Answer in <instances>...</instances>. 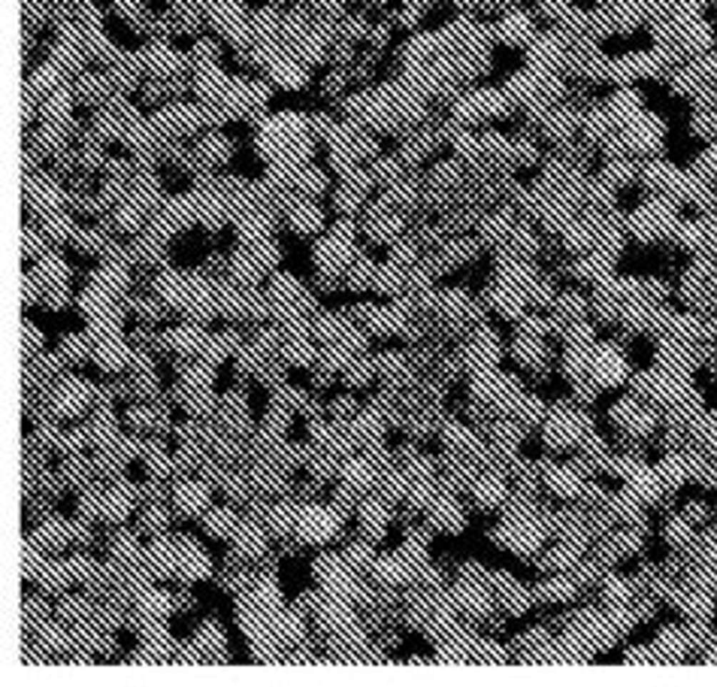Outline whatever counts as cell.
<instances>
[{
	"label": "cell",
	"mask_w": 717,
	"mask_h": 687,
	"mask_svg": "<svg viewBox=\"0 0 717 687\" xmlns=\"http://www.w3.org/2000/svg\"><path fill=\"white\" fill-rule=\"evenodd\" d=\"M294 530H297L300 539H306V542H327L330 536H336V530H339V512L336 508H324V506H303Z\"/></svg>",
	"instance_id": "6da1fadb"
},
{
	"label": "cell",
	"mask_w": 717,
	"mask_h": 687,
	"mask_svg": "<svg viewBox=\"0 0 717 687\" xmlns=\"http://www.w3.org/2000/svg\"><path fill=\"white\" fill-rule=\"evenodd\" d=\"M94 397V385L82 378H67L55 393V412L58 415H79L82 406Z\"/></svg>",
	"instance_id": "7a4b0ae2"
},
{
	"label": "cell",
	"mask_w": 717,
	"mask_h": 687,
	"mask_svg": "<svg viewBox=\"0 0 717 687\" xmlns=\"http://www.w3.org/2000/svg\"><path fill=\"white\" fill-rule=\"evenodd\" d=\"M266 70H270V76H273V79H276L281 88H303L306 82H309L306 64H300L291 52H285L281 58H276Z\"/></svg>",
	"instance_id": "3957f363"
},
{
	"label": "cell",
	"mask_w": 717,
	"mask_h": 687,
	"mask_svg": "<svg viewBox=\"0 0 717 687\" xmlns=\"http://www.w3.org/2000/svg\"><path fill=\"white\" fill-rule=\"evenodd\" d=\"M591 370H593L599 385H614V381H621L626 376V363H623V358L614 348H599L593 354Z\"/></svg>",
	"instance_id": "277c9868"
},
{
	"label": "cell",
	"mask_w": 717,
	"mask_h": 687,
	"mask_svg": "<svg viewBox=\"0 0 717 687\" xmlns=\"http://www.w3.org/2000/svg\"><path fill=\"white\" fill-rule=\"evenodd\" d=\"M288 224H291L297 234H315V231H321L324 219H321V209H318L315 203H309V200H294L291 206H288Z\"/></svg>",
	"instance_id": "5b68a950"
},
{
	"label": "cell",
	"mask_w": 717,
	"mask_h": 687,
	"mask_svg": "<svg viewBox=\"0 0 717 687\" xmlns=\"http://www.w3.org/2000/svg\"><path fill=\"white\" fill-rule=\"evenodd\" d=\"M73 94L82 100V104H104L106 97H112V82L109 76H97V73H82L76 79Z\"/></svg>",
	"instance_id": "8992f818"
},
{
	"label": "cell",
	"mask_w": 717,
	"mask_h": 687,
	"mask_svg": "<svg viewBox=\"0 0 717 687\" xmlns=\"http://www.w3.org/2000/svg\"><path fill=\"white\" fill-rule=\"evenodd\" d=\"M31 273L36 276V282H40L43 291H46V288H52V285H67L70 266L64 264V258H58V254H40V258H36V266H34Z\"/></svg>",
	"instance_id": "52a82bcc"
},
{
	"label": "cell",
	"mask_w": 717,
	"mask_h": 687,
	"mask_svg": "<svg viewBox=\"0 0 717 687\" xmlns=\"http://www.w3.org/2000/svg\"><path fill=\"white\" fill-rule=\"evenodd\" d=\"M176 569L182 572L185 578H203V576H209V561H206V554H203L194 542H182V545H179Z\"/></svg>",
	"instance_id": "ba28073f"
},
{
	"label": "cell",
	"mask_w": 717,
	"mask_h": 687,
	"mask_svg": "<svg viewBox=\"0 0 717 687\" xmlns=\"http://www.w3.org/2000/svg\"><path fill=\"white\" fill-rule=\"evenodd\" d=\"M166 346H173L176 351H185V354H194V351H203V346H206V336H203L200 324H185V327H176L166 334Z\"/></svg>",
	"instance_id": "9c48e42d"
},
{
	"label": "cell",
	"mask_w": 717,
	"mask_h": 687,
	"mask_svg": "<svg viewBox=\"0 0 717 687\" xmlns=\"http://www.w3.org/2000/svg\"><path fill=\"white\" fill-rule=\"evenodd\" d=\"M94 361L104 366V370H121V366H124L127 361H134V358H131V351H127V346H124L121 336H119V339L97 342V346H94Z\"/></svg>",
	"instance_id": "30bf717a"
},
{
	"label": "cell",
	"mask_w": 717,
	"mask_h": 687,
	"mask_svg": "<svg viewBox=\"0 0 717 687\" xmlns=\"http://www.w3.org/2000/svg\"><path fill=\"white\" fill-rule=\"evenodd\" d=\"M85 430H88V439L97 442L100 448H112V445L119 442V427H115V418L106 409H100Z\"/></svg>",
	"instance_id": "8fae6325"
},
{
	"label": "cell",
	"mask_w": 717,
	"mask_h": 687,
	"mask_svg": "<svg viewBox=\"0 0 717 687\" xmlns=\"http://www.w3.org/2000/svg\"><path fill=\"white\" fill-rule=\"evenodd\" d=\"M170 608H173L170 593H164V591H158V588H146L143 593H136V612H139V615H146V618H164V615H170Z\"/></svg>",
	"instance_id": "7c38bea8"
},
{
	"label": "cell",
	"mask_w": 717,
	"mask_h": 687,
	"mask_svg": "<svg viewBox=\"0 0 717 687\" xmlns=\"http://www.w3.org/2000/svg\"><path fill=\"white\" fill-rule=\"evenodd\" d=\"M209 500L206 485H197V481H185V485L176 488V506L182 508L185 515H197Z\"/></svg>",
	"instance_id": "4fadbf2b"
},
{
	"label": "cell",
	"mask_w": 717,
	"mask_h": 687,
	"mask_svg": "<svg viewBox=\"0 0 717 687\" xmlns=\"http://www.w3.org/2000/svg\"><path fill=\"white\" fill-rule=\"evenodd\" d=\"M230 151H234V146H230L227 136H221V134H209V136L197 146V155H200V161L206 164V167L224 164V161L230 158Z\"/></svg>",
	"instance_id": "5bb4252c"
},
{
	"label": "cell",
	"mask_w": 717,
	"mask_h": 687,
	"mask_svg": "<svg viewBox=\"0 0 717 687\" xmlns=\"http://www.w3.org/2000/svg\"><path fill=\"white\" fill-rule=\"evenodd\" d=\"M270 627H273V636H276V639H281V642H297L300 633H303V621H300V615H291V612H273Z\"/></svg>",
	"instance_id": "9a60e30c"
},
{
	"label": "cell",
	"mask_w": 717,
	"mask_h": 687,
	"mask_svg": "<svg viewBox=\"0 0 717 687\" xmlns=\"http://www.w3.org/2000/svg\"><path fill=\"white\" fill-rule=\"evenodd\" d=\"M67 539H73V527L64 524V521H49V524H43L34 536V542L43 545V548H58V545H64Z\"/></svg>",
	"instance_id": "2e32d148"
},
{
	"label": "cell",
	"mask_w": 717,
	"mask_h": 687,
	"mask_svg": "<svg viewBox=\"0 0 717 687\" xmlns=\"http://www.w3.org/2000/svg\"><path fill=\"white\" fill-rule=\"evenodd\" d=\"M43 234L52 239V243H64V239H73L76 224L67 212H52L43 219Z\"/></svg>",
	"instance_id": "e0dca14e"
},
{
	"label": "cell",
	"mask_w": 717,
	"mask_h": 687,
	"mask_svg": "<svg viewBox=\"0 0 717 687\" xmlns=\"http://www.w3.org/2000/svg\"><path fill=\"white\" fill-rule=\"evenodd\" d=\"M106 243H109V234L106 231H100V227H76V234H73V246L79 249V251H85V254H100L106 249Z\"/></svg>",
	"instance_id": "ac0fdd59"
},
{
	"label": "cell",
	"mask_w": 717,
	"mask_h": 687,
	"mask_svg": "<svg viewBox=\"0 0 717 687\" xmlns=\"http://www.w3.org/2000/svg\"><path fill=\"white\" fill-rule=\"evenodd\" d=\"M146 209L143 206H136V203H131V200H124L119 209H115V215H112V221H115V227L119 231H127V234H134V231H139V227L146 224Z\"/></svg>",
	"instance_id": "d6986e66"
},
{
	"label": "cell",
	"mask_w": 717,
	"mask_h": 687,
	"mask_svg": "<svg viewBox=\"0 0 717 687\" xmlns=\"http://www.w3.org/2000/svg\"><path fill=\"white\" fill-rule=\"evenodd\" d=\"M236 548L242 554H249V557H258L264 551V533H261V527L251 524V521H249V524H242L236 530Z\"/></svg>",
	"instance_id": "ffe728a7"
},
{
	"label": "cell",
	"mask_w": 717,
	"mask_h": 687,
	"mask_svg": "<svg viewBox=\"0 0 717 687\" xmlns=\"http://www.w3.org/2000/svg\"><path fill=\"white\" fill-rule=\"evenodd\" d=\"M281 354H285L288 363H297V366H309L315 361V348L309 346V339H306V336L288 339L285 346H281Z\"/></svg>",
	"instance_id": "44dd1931"
},
{
	"label": "cell",
	"mask_w": 717,
	"mask_h": 687,
	"mask_svg": "<svg viewBox=\"0 0 717 687\" xmlns=\"http://www.w3.org/2000/svg\"><path fill=\"white\" fill-rule=\"evenodd\" d=\"M361 521H363V527H366L369 536H381V527H385V521H388V508H385V503H378V500H366V503H363V508H361Z\"/></svg>",
	"instance_id": "7402d4cb"
},
{
	"label": "cell",
	"mask_w": 717,
	"mask_h": 687,
	"mask_svg": "<svg viewBox=\"0 0 717 687\" xmlns=\"http://www.w3.org/2000/svg\"><path fill=\"white\" fill-rule=\"evenodd\" d=\"M36 578H40L43 588H46V591H52V593H55V591H64V588H67V584L73 581L67 563H46V566L40 569V576H36Z\"/></svg>",
	"instance_id": "603a6c76"
},
{
	"label": "cell",
	"mask_w": 717,
	"mask_h": 687,
	"mask_svg": "<svg viewBox=\"0 0 717 687\" xmlns=\"http://www.w3.org/2000/svg\"><path fill=\"white\" fill-rule=\"evenodd\" d=\"M294 188H297L300 194H306V197H318L327 188V176L321 170H315V167H303L297 173V182H294Z\"/></svg>",
	"instance_id": "cb8c5ba5"
},
{
	"label": "cell",
	"mask_w": 717,
	"mask_h": 687,
	"mask_svg": "<svg viewBox=\"0 0 717 687\" xmlns=\"http://www.w3.org/2000/svg\"><path fill=\"white\" fill-rule=\"evenodd\" d=\"M342 478L351 491L354 488H369V481H373V463L369 461H349L342 466Z\"/></svg>",
	"instance_id": "d4e9b609"
},
{
	"label": "cell",
	"mask_w": 717,
	"mask_h": 687,
	"mask_svg": "<svg viewBox=\"0 0 717 687\" xmlns=\"http://www.w3.org/2000/svg\"><path fill=\"white\" fill-rule=\"evenodd\" d=\"M91 346H94V339L91 336H79V334H73V336H64V342H61V358L64 361H85L88 358V351H91Z\"/></svg>",
	"instance_id": "484cf974"
},
{
	"label": "cell",
	"mask_w": 717,
	"mask_h": 687,
	"mask_svg": "<svg viewBox=\"0 0 717 687\" xmlns=\"http://www.w3.org/2000/svg\"><path fill=\"white\" fill-rule=\"evenodd\" d=\"M131 500H134V497H127L124 491L112 488V491L106 493V500H104V518H109V521H124V518H127V508H131Z\"/></svg>",
	"instance_id": "4316f807"
},
{
	"label": "cell",
	"mask_w": 717,
	"mask_h": 687,
	"mask_svg": "<svg viewBox=\"0 0 717 687\" xmlns=\"http://www.w3.org/2000/svg\"><path fill=\"white\" fill-rule=\"evenodd\" d=\"M236 527V518L230 508H212V512L206 515V530L212 533V536H230Z\"/></svg>",
	"instance_id": "83f0119b"
},
{
	"label": "cell",
	"mask_w": 717,
	"mask_h": 687,
	"mask_svg": "<svg viewBox=\"0 0 717 687\" xmlns=\"http://www.w3.org/2000/svg\"><path fill=\"white\" fill-rule=\"evenodd\" d=\"M433 521H436V524H442V527H451V530H460V527H463L460 508H457L454 503H448V500H442V503L433 506Z\"/></svg>",
	"instance_id": "f1b7e54d"
},
{
	"label": "cell",
	"mask_w": 717,
	"mask_h": 687,
	"mask_svg": "<svg viewBox=\"0 0 717 687\" xmlns=\"http://www.w3.org/2000/svg\"><path fill=\"white\" fill-rule=\"evenodd\" d=\"M197 648L203 654H212V651H221L224 648V636L219 630V624H203L200 636H197Z\"/></svg>",
	"instance_id": "f546056e"
},
{
	"label": "cell",
	"mask_w": 717,
	"mask_h": 687,
	"mask_svg": "<svg viewBox=\"0 0 717 687\" xmlns=\"http://www.w3.org/2000/svg\"><path fill=\"white\" fill-rule=\"evenodd\" d=\"M219 43H212V40H200L194 49H191V64H194V67L200 70V67H209V64H215V61H219Z\"/></svg>",
	"instance_id": "4dcf8cb0"
},
{
	"label": "cell",
	"mask_w": 717,
	"mask_h": 687,
	"mask_svg": "<svg viewBox=\"0 0 717 687\" xmlns=\"http://www.w3.org/2000/svg\"><path fill=\"white\" fill-rule=\"evenodd\" d=\"M297 515H300V508L291 506V503H281V506L270 508V521H273L276 530H294L297 527Z\"/></svg>",
	"instance_id": "1f68e13d"
},
{
	"label": "cell",
	"mask_w": 717,
	"mask_h": 687,
	"mask_svg": "<svg viewBox=\"0 0 717 687\" xmlns=\"http://www.w3.org/2000/svg\"><path fill=\"white\" fill-rule=\"evenodd\" d=\"M88 615H91V603L82 600V596H70V600L61 603V618H67V621H85Z\"/></svg>",
	"instance_id": "d6a6232c"
},
{
	"label": "cell",
	"mask_w": 717,
	"mask_h": 687,
	"mask_svg": "<svg viewBox=\"0 0 717 687\" xmlns=\"http://www.w3.org/2000/svg\"><path fill=\"white\" fill-rule=\"evenodd\" d=\"M239 370L242 373H261L264 370V351L254 346H246V348H239Z\"/></svg>",
	"instance_id": "836d02e7"
},
{
	"label": "cell",
	"mask_w": 717,
	"mask_h": 687,
	"mask_svg": "<svg viewBox=\"0 0 717 687\" xmlns=\"http://www.w3.org/2000/svg\"><path fill=\"white\" fill-rule=\"evenodd\" d=\"M476 497H478V503H484V506L499 503V500H503V481H496V478L478 481V485H476Z\"/></svg>",
	"instance_id": "e575fe53"
},
{
	"label": "cell",
	"mask_w": 717,
	"mask_h": 687,
	"mask_svg": "<svg viewBox=\"0 0 717 687\" xmlns=\"http://www.w3.org/2000/svg\"><path fill=\"white\" fill-rule=\"evenodd\" d=\"M104 500H106V493H100V491L82 493V500H79V515H82V518L104 515Z\"/></svg>",
	"instance_id": "d590c367"
},
{
	"label": "cell",
	"mask_w": 717,
	"mask_h": 687,
	"mask_svg": "<svg viewBox=\"0 0 717 687\" xmlns=\"http://www.w3.org/2000/svg\"><path fill=\"white\" fill-rule=\"evenodd\" d=\"M551 488L560 493V497H572V493H578V478H575L569 469H557V473L551 476Z\"/></svg>",
	"instance_id": "8d00e7d4"
},
{
	"label": "cell",
	"mask_w": 717,
	"mask_h": 687,
	"mask_svg": "<svg viewBox=\"0 0 717 687\" xmlns=\"http://www.w3.org/2000/svg\"><path fill=\"white\" fill-rule=\"evenodd\" d=\"M24 258H36V254H43V249H46V234L40 231V234H36L34 231V227H24Z\"/></svg>",
	"instance_id": "74e56055"
},
{
	"label": "cell",
	"mask_w": 717,
	"mask_h": 687,
	"mask_svg": "<svg viewBox=\"0 0 717 687\" xmlns=\"http://www.w3.org/2000/svg\"><path fill=\"white\" fill-rule=\"evenodd\" d=\"M67 569H70V576L73 578H79V581H88L97 572V566L88 561V557H82V554H76V557H70L67 561Z\"/></svg>",
	"instance_id": "f35d334b"
},
{
	"label": "cell",
	"mask_w": 717,
	"mask_h": 687,
	"mask_svg": "<svg viewBox=\"0 0 717 687\" xmlns=\"http://www.w3.org/2000/svg\"><path fill=\"white\" fill-rule=\"evenodd\" d=\"M369 376H373V366L366 361H351L349 373H345V381H349V385H366Z\"/></svg>",
	"instance_id": "ab89813d"
},
{
	"label": "cell",
	"mask_w": 717,
	"mask_h": 687,
	"mask_svg": "<svg viewBox=\"0 0 717 687\" xmlns=\"http://www.w3.org/2000/svg\"><path fill=\"white\" fill-rule=\"evenodd\" d=\"M36 627H40V624H36ZM40 642L46 648H64V645H67V636H64V630L55 627V624H43L40 627Z\"/></svg>",
	"instance_id": "60d3db41"
},
{
	"label": "cell",
	"mask_w": 717,
	"mask_h": 687,
	"mask_svg": "<svg viewBox=\"0 0 717 687\" xmlns=\"http://www.w3.org/2000/svg\"><path fill=\"white\" fill-rule=\"evenodd\" d=\"M276 403L285 406V409H300V406H306V393L300 388H281L276 393Z\"/></svg>",
	"instance_id": "b9f144b4"
},
{
	"label": "cell",
	"mask_w": 717,
	"mask_h": 687,
	"mask_svg": "<svg viewBox=\"0 0 717 687\" xmlns=\"http://www.w3.org/2000/svg\"><path fill=\"white\" fill-rule=\"evenodd\" d=\"M572 581H566V578H557V581H548L545 588H542V593L548 596V600H566V596H572Z\"/></svg>",
	"instance_id": "7bdbcfd3"
},
{
	"label": "cell",
	"mask_w": 717,
	"mask_h": 687,
	"mask_svg": "<svg viewBox=\"0 0 717 687\" xmlns=\"http://www.w3.org/2000/svg\"><path fill=\"white\" fill-rule=\"evenodd\" d=\"M254 346L264 354H273L276 348H281V330H264V334H258V339H254Z\"/></svg>",
	"instance_id": "ee69618b"
},
{
	"label": "cell",
	"mask_w": 717,
	"mask_h": 687,
	"mask_svg": "<svg viewBox=\"0 0 717 687\" xmlns=\"http://www.w3.org/2000/svg\"><path fill=\"white\" fill-rule=\"evenodd\" d=\"M131 306L136 309V315H139V318H146V321H158V318H161V306H158V303H155V300H146V297H136V300L131 303Z\"/></svg>",
	"instance_id": "f6af8a7d"
},
{
	"label": "cell",
	"mask_w": 717,
	"mask_h": 687,
	"mask_svg": "<svg viewBox=\"0 0 717 687\" xmlns=\"http://www.w3.org/2000/svg\"><path fill=\"white\" fill-rule=\"evenodd\" d=\"M369 557H373V551L366 548V545H351L349 551H345V566H369Z\"/></svg>",
	"instance_id": "bcb514c9"
},
{
	"label": "cell",
	"mask_w": 717,
	"mask_h": 687,
	"mask_svg": "<svg viewBox=\"0 0 717 687\" xmlns=\"http://www.w3.org/2000/svg\"><path fill=\"white\" fill-rule=\"evenodd\" d=\"M43 303H46V306H52V309L67 306V285H52V288H46V291H43Z\"/></svg>",
	"instance_id": "7dc6e473"
},
{
	"label": "cell",
	"mask_w": 717,
	"mask_h": 687,
	"mask_svg": "<svg viewBox=\"0 0 717 687\" xmlns=\"http://www.w3.org/2000/svg\"><path fill=\"white\" fill-rule=\"evenodd\" d=\"M21 334H24V342H21V346H24V354H31L34 348H40V346H43V334H40V330H36L31 321H24Z\"/></svg>",
	"instance_id": "c3c4849f"
},
{
	"label": "cell",
	"mask_w": 717,
	"mask_h": 687,
	"mask_svg": "<svg viewBox=\"0 0 717 687\" xmlns=\"http://www.w3.org/2000/svg\"><path fill=\"white\" fill-rule=\"evenodd\" d=\"M46 615V603L43 600H28L24 603V624H40Z\"/></svg>",
	"instance_id": "681fc988"
},
{
	"label": "cell",
	"mask_w": 717,
	"mask_h": 687,
	"mask_svg": "<svg viewBox=\"0 0 717 687\" xmlns=\"http://www.w3.org/2000/svg\"><path fill=\"white\" fill-rule=\"evenodd\" d=\"M61 476H64V481H82L85 476H88V469H85V463L82 461H67L64 463V469H61Z\"/></svg>",
	"instance_id": "f907efd6"
},
{
	"label": "cell",
	"mask_w": 717,
	"mask_h": 687,
	"mask_svg": "<svg viewBox=\"0 0 717 687\" xmlns=\"http://www.w3.org/2000/svg\"><path fill=\"white\" fill-rule=\"evenodd\" d=\"M281 376H285V370H281V363H264L261 378H264L270 388H281Z\"/></svg>",
	"instance_id": "816d5d0a"
},
{
	"label": "cell",
	"mask_w": 717,
	"mask_h": 687,
	"mask_svg": "<svg viewBox=\"0 0 717 687\" xmlns=\"http://www.w3.org/2000/svg\"><path fill=\"white\" fill-rule=\"evenodd\" d=\"M146 527L155 530V533H161V530L166 527V512H164L161 506H151L149 512H146Z\"/></svg>",
	"instance_id": "f5cc1de1"
},
{
	"label": "cell",
	"mask_w": 717,
	"mask_h": 687,
	"mask_svg": "<svg viewBox=\"0 0 717 687\" xmlns=\"http://www.w3.org/2000/svg\"><path fill=\"white\" fill-rule=\"evenodd\" d=\"M127 421H131L134 427H149L151 424V412L143 409V406H134V409L127 412Z\"/></svg>",
	"instance_id": "db71d44e"
},
{
	"label": "cell",
	"mask_w": 717,
	"mask_h": 687,
	"mask_svg": "<svg viewBox=\"0 0 717 687\" xmlns=\"http://www.w3.org/2000/svg\"><path fill=\"white\" fill-rule=\"evenodd\" d=\"M376 363H378L381 373H396V370H403V358H396V354H385V358L376 361Z\"/></svg>",
	"instance_id": "11a10c76"
},
{
	"label": "cell",
	"mask_w": 717,
	"mask_h": 687,
	"mask_svg": "<svg viewBox=\"0 0 717 687\" xmlns=\"http://www.w3.org/2000/svg\"><path fill=\"white\" fill-rule=\"evenodd\" d=\"M224 491L230 493V497L239 500V497H246V481L236 478V476H234V478H224Z\"/></svg>",
	"instance_id": "9f6ffc18"
},
{
	"label": "cell",
	"mask_w": 717,
	"mask_h": 687,
	"mask_svg": "<svg viewBox=\"0 0 717 687\" xmlns=\"http://www.w3.org/2000/svg\"><path fill=\"white\" fill-rule=\"evenodd\" d=\"M58 439V430H55V424H40L36 427V442H55Z\"/></svg>",
	"instance_id": "6f0895ef"
},
{
	"label": "cell",
	"mask_w": 717,
	"mask_h": 687,
	"mask_svg": "<svg viewBox=\"0 0 717 687\" xmlns=\"http://www.w3.org/2000/svg\"><path fill=\"white\" fill-rule=\"evenodd\" d=\"M666 533L675 539V542H681V539H687V524H681V521H675L672 527H666Z\"/></svg>",
	"instance_id": "680465c9"
},
{
	"label": "cell",
	"mask_w": 717,
	"mask_h": 687,
	"mask_svg": "<svg viewBox=\"0 0 717 687\" xmlns=\"http://www.w3.org/2000/svg\"><path fill=\"white\" fill-rule=\"evenodd\" d=\"M333 409H336V415H339V418H349V415H351V409H354V400L342 397V400H336V406H333Z\"/></svg>",
	"instance_id": "91938a15"
},
{
	"label": "cell",
	"mask_w": 717,
	"mask_h": 687,
	"mask_svg": "<svg viewBox=\"0 0 717 687\" xmlns=\"http://www.w3.org/2000/svg\"><path fill=\"white\" fill-rule=\"evenodd\" d=\"M342 31L349 34V36H351V34H361V31H363V28H361V19H345V28H342Z\"/></svg>",
	"instance_id": "94428289"
}]
</instances>
